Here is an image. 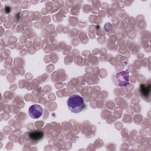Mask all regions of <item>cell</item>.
I'll return each instance as SVG.
<instances>
[{"mask_svg":"<svg viewBox=\"0 0 151 151\" xmlns=\"http://www.w3.org/2000/svg\"><path fill=\"white\" fill-rule=\"evenodd\" d=\"M67 104L69 110L74 113L82 111L86 107L84 99L78 94H73L70 96L67 101Z\"/></svg>","mask_w":151,"mask_h":151,"instance_id":"cell-1","label":"cell"},{"mask_svg":"<svg viewBox=\"0 0 151 151\" xmlns=\"http://www.w3.org/2000/svg\"><path fill=\"white\" fill-rule=\"evenodd\" d=\"M113 81L118 87H126L129 83V74L127 71H121L113 75Z\"/></svg>","mask_w":151,"mask_h":151,"instance_id":"cell-2","label":"cell"},{"mask_svg":"<svg viewBox=\"0 0 151 151\" xmlns=\"http://www.w3.org/2000/svg\"><path fill=\"white\" fill-rule=\"evenodd\" d=\"M28 113L31 117L38 119L42 115L43 109L42 107L38 104H33L29 107Z\"/></svg>","mask_w":151,"mask_h":151,"instance_id":"cell-3","label":"cell"},{"mask_svg":"<svg viewBox=\"0 0 151 151\" xmlns=\"http://www.w3.org/2000/svg\"><path fill=\"white\" fill-rule=\"evenodd\" d=\"M151 86L150 83L142 84L140 86V93L141 96L145 99H147L150 96Z\"/></svg>","mask_w":151,"mask_h":151,"instance_id":"cell-4","label":"cell"},{"mask_svg":"<svg viewBox=\"0 0 151 151\" xmlns=\"http://www.w3.org/2000/svg\"><path fill=\"white\" fill-rule=\"evenodd\" d=\"M29 137L32 140L37 142L43 138L44 132L40 130L32 131L29 133Z\"/></svg>","mask_w":151,"mask_h":151,"instance_id":"cell-5","label":"cell"}]
</instances>
